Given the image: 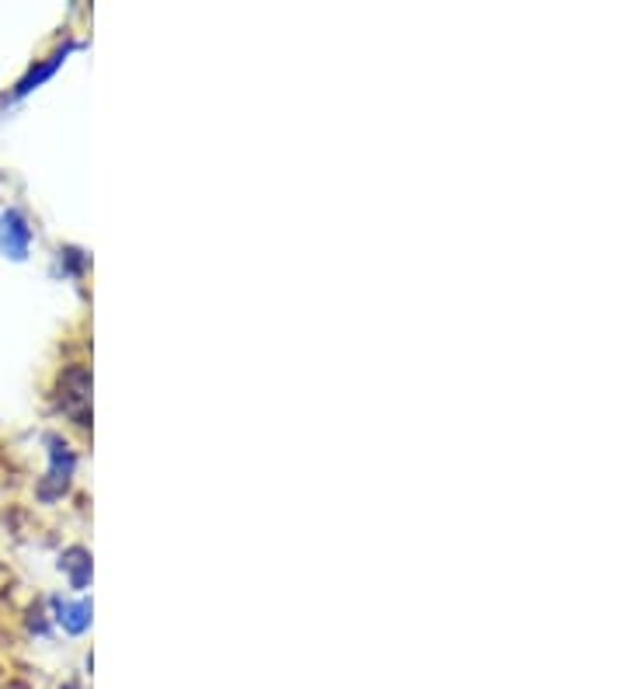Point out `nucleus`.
Instances as JSON below:
<instances>
[{"instance_id":"f257e3e1","label":"nucleus","mask_w":626,"mask_h":689,"mask_svg":"<svg viewBox=\"0 0 626 689\" xmlns=\"http://www.w3.org/2000/svg\"><path fill=\"white\" fill-rule=\"evenodd\" d=\"M60 408L78 425H91V373L84 366H70L60 377Z\"/></svg>"},{"instance_id":"f03ea898","label":"nucleus","mask_w":626,"mask_h":689,"mask_svg":"<svg viewBox=\"0 0 626 689\" xmlns=\"http://www.w3.org/2000/svg\"><path fill=\"white\" fill-rule=\"evenodd\" d=\"M73 463L78 460H73V450L66 446V442L57 439V435H49V474H45V484L39 491L45 502H53L57 495H63L66 491L70 477H73Z\"/></svg>"},{"instance_id":"7ed1b4c3","label":"nucleus","mask_w":626,"mask_h":689,"mask_svg":"<svg viewBox=\"0 0 626 689\" xmlns=\"http://www.w3.org/2000/svg\"><path fill=\"white\" fill-rule=\"evenodd\" d=\"M29 244H32V227L24 224V216L18 209H8L4 216H0V251L21 261L24 255H29Z\"/></svg>"},{"instance_id":"20e7f679","label":"nucleus","mask_w":626,"mask_h":689,"mask_svg":"<svg viewBox=\"0 0 626 689\" xmlns=\"http://www.w3.org/2000/svg\"><path fill=\"white\" fill-rule=\"evenodd\" d=\"M63 572L70 575L73 588H84L91 582V554L84 547H70L63 554Z\"/></svg>"},{"instance_id":"39448f33","label":"nucleus","mask_w":626,"mask_h":689,"mask_svg":"<svg viewBox=\"0 0 626 689\" xmlns=\"http://www.w3.org/2000/svg\"><path fill=\"white\" fill-rule=\"evenodd\" d=\"M60 624L66 634H84L91 627V603H60Z\"/></svg>"},{"instance_id":"423d86ee","label":"nucleus","mask_w":626,"mask_h":689,"mask_svg":"<svg viewBox=\"0 0 626 689\" xmlns=\"http://www.w3.org/2000/svg\"><path fill=\"white\" fill-rule=\"evenodd\" d=\"M63 56H66V49H63V53H57V56H49L42 66H32L29 73H24V78L18 81V88H14V94H29V91H35L42 81H49V78H53V73H57V66L63 63Z\"/></svg>"}]
</instances>
